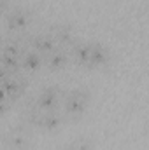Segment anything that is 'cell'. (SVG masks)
<instances>
[{
	"instance_id": "1",
	"label": "cell",
	"mask_w": 149,
	"mask_h": 150,
	"mask_svg": "<svg viewBox=\"0 0 149 150\" xmlns=\"http://www.w3.org/2000/svg\"><path fill=\"white\" fill-rule=\"evenodd\" d=\"M21 120L25 124H28L32 129H39V131H44V133H56L67 122L62 110L40 112V110L34 108L30 105V101H27L25 108L21 110Z\"/></svg>"
},
{
	"instance_id": "2",
	"label": "cell",
	"mask_w": 149,
	"mask_h": 150,
	"mask_svg": "<svg viewBox=\"0 0 149 150\" xmlns=\"http://www.w3.org/2000/svg\"><path fill=\"white\" fill-rule=\"evenodd\" d=\"M91 103V91L86 86H77L63 93L62 112L67 120H79L84 117Z\"/></svg>"
},
{
	"instance_id": "3",
	"label": "cell",
	"mask_w": 149,
	"mask_h": 150,
	"mask_svg": "<svg viewBox=\"0 0 149 150\" xmlns=\"http://www.w3.org/2000/svg\"><path fill=\"white\" fill-rule=\"evenodd\" d=\"M0 143L4 150H30L32 149V127L19 119V122L9 126L2 133Z\"/></svg>"
},
{
	"instance_id": "4",
	"label": "cell",
	"mask_w": 149,
	"mask_h": 150,
	"mask_svg": "<svg viewBox=\"0 0 149 150\" xmlns=\"http://www.w3.org/2000/svg\"><path fill=\"white\" fill-rule=\"evenodd\" d=\"M35 19V12L27 5H11L4 16V28L11 35H25Z\"/></svg>"
},
{
	"instance_id": "5",
	"label": "cell",
	"mask_w": 149,
	"mask_h": 150,
	"mask_svg": "<svg viewBox=\"0 0 149 150\" xmlns=\"http://www.w3.org/2000/svg\"><path fill=\"white\" fill-rule=\"evenodd\" d=\"M65 89H62L58 84H49L40 87L37 94L30 98V105L40 112H53V110H62V100H63Z\"/></svg>"
},
{
	"instance_id": "6",
	"label": "cell",
	"mask_w": 149,
	"mask_h": 150,
	"mask_svg": "<svg viewBox=\"0 0 149 150\" xmlns=\"http://www.w3.org/2000/svg\"><path fill=\"white\" fill-rule=\"evenodd\" d=\"M114 63V56L109 45L104 42L93 40L90 42V68L95 70H107Z\"/></svg>"
},
{
	"instance_id": "7",
	"label": "cell",
	"mask_w": 149,
	"mask_h": 150,
	"mask_svg": "<svg viewBox=\"0 0 149 150\" xmlns=\"http://www.w3.org/2000/svg\"><path fill=\"white\" fill-rule=\"evenodd\" d=\"M46 32L53 37V40L56 42L58 47H63V49H69L75 40H77V37H75V28L70 23H67V21L53 23V25L47 26Z\"/></svg>"
},
{
	"instance_id": "8",
	"label": "cell",
	"mask_w": 149,
	"mask_h": 150,
	"mask_svg": "<svg viewBox=\"0 0 149 150\" xmlns=\"http://www.w3.org/2000/svg\"><path fill=\"white\" fill-rule=\"evenodd\" d=\"M0 87L5 91V94L9 96V100L12 103H16V101H19L25 96V93L28 89V79L23 74L9 75L5 80L0 82Z\"/></svg>"
},
{
	"instance_id": "9",
	"label": "cell",
	"mask_w": 149,
	"mask_h": 150,
	"mask_svg": "<svg viewBox=\"0 0 149 150\" xmlns=\"http://www.w3.org/2000/svg\"><path fill=\"white\" fill-rule=\"evenodd\" d=\"M23 38H25V45L34 49L40 56H47L51 51H54L58 47L56 42L53 40V37L47 32H35V33H30V35L25 33Z\"/></svg>"
},
{
	"instance_id": "10",
	"label": "cell",
	"mask_w": 149,
	"mask_h": 150,
	"mask_svg": "<svg viewBox=\"0 0 149 150\" xmlns=\"http://www.w3.org/2000/svg\"><path fill=\"white\" fill-rule=\"evenodd\" d=\"M19 65H21V74L25 72L27 75H35L40 70H44V56L25 45L19 56Z\"/></svg>"
},
{
	"instance_id": "11",
	"label": "cell",
	"mask_w": 149,
	"mask_h": 150,
	"mask_svg": "<svg viewBox=\"0 0 149 150\" xmlns=\"http://www.w3.org/2000/svg\"><path fill=\"white\" fill-rule=\"evenodd\" d=\"M70 63L77 68H90V40H75L67 49Z\"/></svg>"
},
{
	"instance_id": "12",
	"label": "cell",
	"mask_w": 149,
	"mask_h": 150,
	"mask_svg": "<svg viewBox=\"0 0 149 150\" xmlns=\"http://www.w3.org/2000/svg\"><path fill=\"white\" fill-rule=\"evenodd\" d=\"M69 65H70V56L69 51L63 47H56L47 56H44V68L47 72H62Z\"/></svg>"
},
{
	"instance_id": "13",
	"label": "cell",
	"mask_w": 149,
	"mask_h": 150,
	"mask_svg": "<svg viewBox=\"0 0 149 150\" xmlns=\"http://www.w3.org/2000/svg\"><path fill=\"white\" fill-rule=\"evenodd\" d=\"M60 150H95V142L90 136H75L69 143H65Z\"/></svg>"
},
{
	"instance_id": "14",
	"label": "cell",
	"mask_w": 149,
	"mask_h": 150,
	"mask_svg": "<svg viewBox=\"0 0 149 150\" xmlns=\"http://www.w3.org/2000/svg\"><path fill=\"white\" fill-rule=\"evenodd\" d=\"M0 65L11 74H21V65H19V58L18 56H9V54H2L0 52Z\"/></svg>"
},
{
	"instance_id": "15",
	"label": "cell",
	"mask_w": 149,
	"mask_h": 150,
	"mask_svg": "<svg viewBox=\"0 0 149 150\" xmlns=\"http://www.w3.org/2000/svg\"><path fill=\"white\" fill-rule=\"evenodd\" d=\"M12 105H14V103H12V101L9 100V96L5 94V91H4V89L0 87V117L11 112Z\"/></svg>"
},
{
	"instance_id": "16",
	"label": "cell",
	"mask_w": 149,
	"mask_h": 150,
	"mask_svg": "<svg viewBox=\"0 0 149 150\" xmlns=\"http://www.w3.org/2000/svg\"><path fill=\"white\" fill-rule=\"evenodd\" d=\"M9 9H11V0H0V18H4Z\"/></svg>"
},
{
	"instance_id": "17",
	"label": "cell",
	"mask_w": 149,
	"mask_h": 150,
	"mask_svg": "<svg viewBox=\"0 0 149 150\" xmlns=\"http://www.w3.org/2000/svg\"><path fill=\"white\" fill-rule=\"evenodd\" d=\"M9 75H16V74H11V72H7V70H5V68L0 65V82H2V80H5Z\"/></svg>"
},
{
	"instance_id": "18",
	"label": "cell",
	"mask_w": 149,
	"mask_h": 150,
	"mask_svg": "<svg viewBox=\"0 0 149 150\" xmlns=\"http://www.w3.org/2000/svg\"><path fill=\"white\" fill-rule=\"evenodd\" d=\"M2 42H4V35H2V32H0V45H2Z\"/></svg>"
}]
</instances>
